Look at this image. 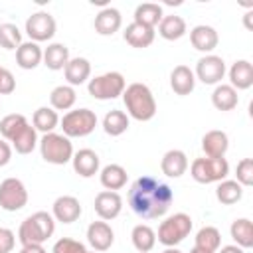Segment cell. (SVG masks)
<instances>
[{"mask_svg":"<svg viewBox=\"0 0 253 253\" xmlns=\"http://www.w3.org/2000/svg\"><path fill=\"white\" fill-rule=\"evenodd\" d=\"M14 89H16V79L12 71L0 65V95H10Z\"/></svg>","mask_w":253,"mask_h":253,"instance_id":"42","label":"cell"},{"mask_svg":"<svg viewBox=\"0 0 253 253\" xmlns=\"http://www.w3.org/2000/svg\"><path fill=\"white\" fill-rule=\"evenodd\" d=\"M43 49L36 42H22V45L16 49V63L22 69H36L42 63Z\"/></svg>","mask_w":253,"mask_h":253,"instance_id":"24","label":"cell"},{"mask_svg":"<svg viewBox=\"0 0 253 253\" xmlns=\"http://www.w3.org/2000/svg\"><path fill=\"white\" fill-rule=\"evenodd\" d=\"M28 204V190L22 180L6 178L0 182V208L6 211H18Z\"/></svg>","mask_w":253,"mask_h":253,"instance_id":"9","label":"cell"},{"mask_svg":"<svg viewBox=\"0 0 253 253\" xmlns=\"http://www.w3.org/2000/svg\"><path fill=\"white\" fill-rule=\"evenodd\" d=\"M125 87H126V81H125L123 73H119V71H107L103 75L89 79V83H87L89 95L97 101L117 99L119 95H123Z\"/></svg>","mask_w":253,"mask_h":253,"instance_id":"7","label":"cell"},{"mask_svg":"<svg viewBox=\"0 0 253 253\" xmlns=\"http://www.w3.org/2000/svg\"><path fill=\"white\" fill-rule=\"evenodd\" d=\"M164 18V12H162V6L160 4H154V2H144V4H138L136 10H134V22L140 24V26H146V28H156L160 24V20Z\"/></svg>","mask_w":253,"mask_h":253,"instance_id":"27","label":"cell"},{"mask_svg":"<svg viewBox=\"0 0 253 253\" xmlns=\"http://www.w3.org/2000/svg\"><path fill=\"white\" fill-rule=\"evenodd\" d=\"M123 26V16L117 8H111V6H105L97 16H95V22H93V28L99 36H113L115 32H119Z\"/></svg>","mask_w":253,"mask_h":253,"instance_id":"17","label":"cell"},{"mask_svg":"<svg viewBox=\"0 0 253 253\" xmlns=\"http://www.w3.org/2000/svg\"><path fill=\"white\" fill-rule=\"evenodd\" d=\"M235 176H237V184H241L243 188L253 186V158H243L237 162L235 168Z\"/></svg>","mask_w":253,"mask_h":253,"instance_id":"40","label":"cell"},{"mask_svg":"<svg viewBox=\"0 0 253 253\" xmlns=\"http://www.w3.org/2000/svg\"><path fill=\"white\" fill-rule=\"evenodd\" d=\"M231 239L235 241V245H239L241 249H249L253 247V223L247 217H237L231 227H229Z\"/></svg>","mask_w":253,"mask_h":253,"instance_id":"31","label":"cell"},{"mask_svg":"<svg viewBox=\"0 0 253 253\" xmlns=\"http://www.w3.org/2000/svg\"><path fill=\"white\" fill-rule=\"evenodd\" d=\"M81 204L75 196H59L55 202H53V208H51V215L53 219L61 221V223H73L81 217Z\"/></svg>","mask_w":253,"mask_h":253,"instance_id":"14","label":"cell"},{"mask_svg":"<svg viewBox=\"0 0 253 253\" xmlns=\"http://www.w3.org/2000/svg\"><path fill=\"white\" fill-rule=\"evenodd\" d=\"M16 245V235L8 227H0V253H12Z\"/></svg>","mask_w":253,"mask_h":253,"instance_id":"43","label":"cell"},{"mask_svg":"<svg viewBox=\"0 0 253 253\" xmlns=\"http://www.w3.org/2000/svg\"><path fill=\"white\" fill-rule=\"evenodd\" d=\"M162 253H182V251H180V249H176V247H166Z\"/></svg>","mask_w":253,"mask_h":253,"instance_id":"48","label":"cell"},{"mask_svg":"<svg viewBox=\"0 0 253 253\" xmlns=\"http://www.w3.org/2000/svg\"><path fill=\"white\" fill-rule=\"evenodd\" d=\"M43 65L51 71H59L67 65L69 61V47L65 43H49L45 49H43V57H42Z\"/></svg>","mask_w":253,"mask_h":253,"instance_id":"26","label":"cell"},{"mask_svg":"<svg viewBox=\"0 0 253 253\" xmlns=\"http://www.w3.org/2000/svg\"><path fill=\"white\" fill-rule=\"evenodd\" d=\"M123 101L126 107L128 117L134 121H150L156 115V99L148 85L144 83H130L123 91Z\"/></svg>","mask_w":253,"mask_h":253,"instance_id":"2","label":"cell"},{"mask_svg":"<svg viewBox=\"0 0 253 253\" xmlns=\"http://www.w3.org/2000/svg\"><path fill=\"white\" fill-rule=\"evenodd\" d=\"M229 85L235 91H245L253 85V65L247 59H237L229 67Z\"/></svg>","mask_w":253,"mask_h":253,"instance_id":"21","label":"cell"},{"mask_svg":"<svg viewBox=\"0 0 253 253\" xmlns=\"http://www.w3.org/2000/svg\"><path fill=\"white\" fill-rule=\"evenodd\" d=\"M229 174V164L223 158H196L190 166V176L198 182V184H213V182H221L225 180Z\"/></svg>","mask_w":253,"mask_h":253,"instance_id":"8","label":"cell"},{"mask_svg":"<svg viewBox=\"0 0 253 253\" xmlns=\"http://www.w3.org/2000/svg\"><path fill=\"white\" fill-rule=\"evenodd\" d=\"M95 213L103 219V221H111L115 219L121 210H123V198L119 196V192H111V190H103L95 196Z\"/></svg>","mask_w":253,"mask_h":253,"instance_id":"12","label":"cell"},{"mask_svg":"<svg viewBox=\"0 0 253 253\" xmlns=\"http://www.w3.org/2000/svg\"><path fill=\"white\" fill-rule=\"evenodd\" d=\"M32 125L36 130L47 134V132H53L59 125V115L57 111H53L51 107H40L34 111V117H32Z\"/></svg>","mask_w":253,"mask_h":253,"instance_id":"32","label":"cell"},{"mask_svg":"<svg viewBox=\"0 0 253 253\" xmlns=\"http://www.w3.org/2000/svg\"><path fill=\"white\" fill-rule=\"evenodd\" d=\"M190 42L194 45V49L202 51V53H211L217 43H219V36L215 32V28L211 26H206V24H200V26H194L192 32H190Z\"/></svg>","mask_w":253,"mask_h":253,"instance_id":"15","label":"cell"},{"mask_svg":"<svg viewBox=\"0 0 253 253\" xmlns=\"http://www.w3.org/2000/svg\"><path fill=\"white\" fill-rule=\"evenodd\" d=\"M186 32H188V28H186L184 18H182V16H176V14L164 16V18L160 20V24H158V34H160L164 40H168V42H174V40L184 38Z\"/></svg>","mask_w":253,"mask_h":253,"instance_id":"29","label":"cell"},{"mask_svg":"<svg viewBox=\"0 0 253 253\" xmlns=\"http://www.w3.org/2000/svg\"><path fill=\"white\" fill-rule=\"evenodd\" d=\"M99 154L91 148H81L77 152H73V158H71V164H73V170L75 174H79L81 178H91L99 172Z\"/></svg>","mask_w":253,"mask_h":253,"instance_id":"16","label":"cell"},{"mask_svg":"<svg viewBox=\"0 0 253 253\" xmlns=\"http://www.w3.org/2000/svg\"><path fill=\"white\" fill-rule=\"evenodd\" d=\"M192 231V217L184 211H178L174 215H168L160 225H158V241L166 247H176L182 243Z\"/></svg>","mask_w":253,"mask_h":253,"instance_id":"5","label":"cell"},{"mask_svg":"<svg viewBox=\"0 0 253 253\" xmlns=\"http://www.w3.org/2000/svg\"><path fill=\"white\" fill-rule=\"evenodd\" d=\"M10 158H12V146L8 144V140L0 138V168L6 166L10 162Z\"/></svg>","mask_w":253,"mask_h":253,"instance_id":"44","label":"cell"},{"mask_svg":"<svg viewBox=\"0 0 253 253\" xmlns=\"http://www.w3.org/2000/svg\"><path fill=\"white\" fill-rule=\"evenodd\" d=\"M51 253H87L85 245L77 239H71V237H61L53 243L51 247Z\"/></svg>","mask_w":253,"mask_h":253,"instance_id":"41","label":"cell"},{"mask_svg":"<svg viewBox=\"0 0 253 253\" xmlns=\"http://www.w3.org/2000/svg\"><path fill=\"white\" fill-rule=\"evenodd\" d=\"M128 128V115L125 111L113 109L103 117V130L109 136H121Z\"/></svg>","mask_w":253,"mask_h":253,"instance_id":"36","label":"cell"},{"mask_svg":"<svg viewBox=\"0 0 253 253\" xmlns=\"http://www.w3.org/2000/svg\"><path fill=\"white\" fill-rule=\"evenodd\" d=\"M28 125V119L22 115V113H10V115H6L2 121H0V134H2V138L4 140H12L14 136H16V132L20 130V128H24Z\"/></svg>","mask_w":253,"mask_h":253,"instance_id":"38","label":"cell"},{"mask_svg":"<svg viewBox=\"0 0 253 253\" xmlns=\"http://www.w3.org/2000/svg\"><path fill=\"white\" fill-rule=\"evenodd\" d=\"M87 253H95V251H87ZM97 253H99V251H97Z\"/></svg>","mask_w":253,"mask_h":253,"instance_id":"49","label":"cell"},{"mask_svg":"<svg viewBox=\"0 0 253 253\" xmlns=\"http://www.w3.org/2000/svg\"><path fill=\"white\" fill-rule=\"evenodd\" d=\"M63 75L67 79V83L73 85H83L89 75H91V63L85 57H69L67 65L63 67Z\"/></svg>","mask_w":253,"mask_h":253,"instance_id":"23","label":"cell"},{"mask_svg":"<svg viewBox=\"0 0 253 253\" xmlns=\"http://www.w3.org/2000/svg\"><path fill=\"white\" fill-rule=\"evenodd\" d=\"M215 198L223 206H233L243 198V186L237 184L235 180H221V182H217Z\"/></svg>","mask_w":253,"mask_h":253,"instance_id":"34","label":"cell"},{"mask_svg":"<svg viewBox=\"0 0 253 253\" xmlns=\"http://www.w3.org/2000/svg\"><path fill=\"white\" fill-rule=\"evenodd\" d=\"M87 241L93 251H107L115 241V231L107 221H91L87 227Z\"/></svg>","mask_w":253,"mask_h":253,"instance_id":"13","label":"cell"},{"mask_svg":"<svg viewBox=\"0 0 253 253\" xmlns=\"http://www.w3.org/2000/svg\"><path fill=\"white\" fill-rule=\"evenodd\" d=\"M225 75V61L219 55L208 53L198 59L194 77H198L204 85H219Z\"/></svg>","mask_w":253,"mask_h":253,"instance_id":"11","label":"cell"},{"mask_svg":"<svg viewBox=\"0 0 253 253\" xmlns=\"http://www.w3.org/2000/svg\"><path fill=\"white\" fill-rule=\"evenodd\" d=\"M221 245V233L213 225H206L196 233V247L206 249V251H217Z\"/></svg>","mask_w":253,"mask_h":253,"instance_id":"37","label":"cell"},{"mask_svg":"<svg viewBox=\"0 0 253 253\" xmlns=\"http://www.w3.org/2000/svg\"><path fill=\"white\" fill-rule=\"evenodd\" d=\"M154 36H156V30L152 28H146V26H140L136 22L128 24L123 32V38L125 42L130 45V47H136V49H142V47H148L152 42H154Z\"/></svg>","mask_w":253,"mask_h":253,"instance_id":"20","label":"cell"},{"mask_svg":"<svg viewBox=\"0 0 253 253\" xmlns=\"http://www.w3.org/2000/svg\"><path fill=\"white\" fill-rule=\"evenodd\" d=\"M59 125H61V130L67 138H81V136H87L95 130L97 126V115L95 111L91 109H73V111H67L63 115V119H59Z\"/></svg>","mask_w":253,"mask_h":253,"instance_id":"6","label":"cell"},{"mask_svg":"<svg viewBox=\"0 0 253 253\" xmlns=\"http://www.w3.org/2000/svg\"><path fill=\"white\" fill-rule=\"evenodd\" d=\"M190 253H213V251H206V249H200V247L194 245V247L190 249Z\"/></svg>","mask_w":253,"mask_h":253,"instance_id":"47","label":"cell"},{"mask_svg":"<svg viewBox=\"0 0 253 253\" xmlns=\"http://www.w3.org/2000/svg\"><path fill=\"white\" fill-rule=\"evenodd\" d=\"M75 89L71 85H57L51 93H49V103L53 111H69L75 105Z\"/></svg>","mask_w":253,"mask_h":253,"instance_id":"35","label":"cell"},{"mask_svg":"<svg viewBox=\"0 0 253 253\" xmlns=\"http://www.w3.org/2000/svg\"><path fill=\"white\" fill-rule=\"evenodd\" d=\"M10 142H12V148L18 154H30L38 146V130L34 128V125L28 123L24 128H20L16 132V136Z\"/></svg>","mask_w":253,"mask_h":253,"instance_id":"33","label":"cell"},{"mask_svg":"<svg viewBox=\"0 0 253 253\" xmlns=\"http://www.w3.org/2000/svg\"><path fill=\"white\" fill-rule=\"evenodd\" d=\"M126 178H128V174L121 164H107L99 174L101 186L105 190H111V192H117V190L125 188L126 186Z\"/></svg>","mask_w":253,"mask_h":253,"instance_id":"25","label":"cell"},{"mask_svg":"<svg viewBox=\"0 0 253 253\" xmlns=\"http://www.w3.org/2000/svg\"><path fill=\"white\" fill-rule=\"evenodd\" d=\"M160 170L168 178H180L182 174H186V170H188V156H186V152L178 150V148H172V150L164 152V156L160 160Z\"/></svg>","mask_w":253,"mask_h":253,"instance_id":"18","label":"cell"},{"mask_svg":"<svg viewBox=\"0 0 253 253\" xmlns=\"http://www.w3.org/2000/svg\"><path fill=\"white\" fill-rule=\"evenodd\" d=\"M20 253H47L43 245H22Z\"/></svg>","mask_w":253,"mask_h":253,"instance_id":"45","label":"cell"},{"mask_svg":"<svg viewBox=\"0 0 253 253\" xmlns=\"http://www.w3.org/2000/svg\"><path fill=\"white\" fill-rule=\"evenodd\" d=\"M55 30H57V24H55V18L49 14V12H34L28 20H26V34L30 36V42H47L55 36Z\"/></svg>","mask_w":253,"mask_h":253,"instance_id":"10","label":"cell"},{"mask_svg":"<svg viewBox=\"0 0 253 253\" xmlns=\"http://www.w3.org/2000/svg\"><path fill=\"white\" fill-rule=\"evenodd\" d=\"M55 231V219L47 211H36L28 215L18 227V239L22 245H42Z\"/></svg>","mask_w":253,"mask_h":253,"instance_id":"3","label":"cell"},{"mask_svg":"<svg viewBox=\"0 0 253 253\" xmlns=\"http://www.w3.org/2000/svg\"><path fill=\"white\" fill-rule=\"evenodd\" d=\"M126 200L138 217L158 219L170 210L174 194L168 184L156 180L154 176H140L130 184Z\"/></svg>","mask_w":253,"mask_h":253,"instance_id":"1","label":"cell"},{"mask_svg":"<svg viewBox=\"0 0 253 253\" xmlns=\"http://www.w3.org/2000/svg\"><path fill=\"white\" fill-rule=\"evenodd\" d=\"M130 239H132V245L138 253H148L156 245V231L146 223H138L132 227Z\"/></svg>","mask_w":253,"mask_h":253,"instance_id":"30","label":"cell"},{"mask_svg":"<svg viewBox=\"0 0 253 253\" xmlns=\"http://www.w3.org/2000/svg\"><path fill=\"white\" fill-rule=\"evenodd\" d=\"M170 87L176 95H190L196 87V77L194 71L188 65H176L170 73Z\"/></svg>","mask_w":253,"mask_h":253,"instance_id":"22","label":"cell"},{"mask_svg":"<svg viewBox=\"0 0 253 253\" xmlns=\"http://www.w3.org/2000/svg\"><path fill=\"white\" fill-rule=\"evenodd\" d=\"M40 154L47 164L63 166L73 158V144L65 134L47 132L40 140Z\"/></svg>","mask_w":253,"mask_h":253,"instance_id":"4","label":"cell"},{"mask_svg":"<svg viewBox=\"0 0 253 253\" xmlns=\"http://www.w3.org/2000/svg\"><path fill=\"white\" fill-rule=\"evenodd\" d=\"M215 253H245V249H241L239 245H223V247L217 249Z\"/></svg>","mask_w":253,"mask_h":253,"instance_id":"46","label":"cell"},{"mask_svg":"<svg viewBox=\"0 0 253 253\" xmlns=\"http://www.w3.org/2000/svg\"><path fill=\"white\" fill-rule=\"evenodd\" d=\"M229 148V138L223 130H208L202 136V150L208 158H223Z\"/></svg>","mask_w":253,"mask_h":253,"instance_id":"19","label":"cell"},{"mask_svg":"<svg viewBox=\"0 0 253 253\" xmlns=\"http://www.w3.org/2000/svg\"><path fill=\"white\" fill-rule=\"evenodd\" d=\"M237 103H239V97L231 85H227V83L215 85V89L211 93V105L217 111H233L237 107Z\"/></svg>","mask_w":253,"mask_h":253,"instance_id":"28","label":"cell"},{"mask_svg":"<svg viewBox=\"0 0 253 253\" xmlns=\"http://www.w3.org/2000/svg\"><path fill=\"white\" fill-rule=\"evenodd\" d=\"M22 45V32L16 24H0V47L4 49H18Z\"/></svg>","mask_w":253,"mask_h":253,"instance_id":"39","label":"cell"}]
</instances>
